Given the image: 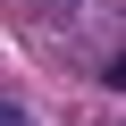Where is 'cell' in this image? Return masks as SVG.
Instances as JSON below:
<instances>
[{"label": "cell", "mask_w": 126, "mask_h": 126, "mask_svg": "<svg viewBox=\"0 0 126 126\" xmlns=\"http://www.w3.org/2000/svg\"><path fill=\"white\" fill-rule=\"evenodd\" d=\"M101 84H109V93H126V50L109 59V67H101Z\"/></svg>", "instance_id": "1"}, {"label": "cell", "mask_w": 126, "mask_h": 126, "mask_svg": "<svg viewBox=\"0 0 126 126\" xmlns=\"http://www.w3.org/2000/svg\"><path fill=\"white\" fill-rule=\"evenodd\" d=\"M0 126H34V118H25V109H17V101H0Z\"/></svg>", "instance_id": "2"}]
</instances>
